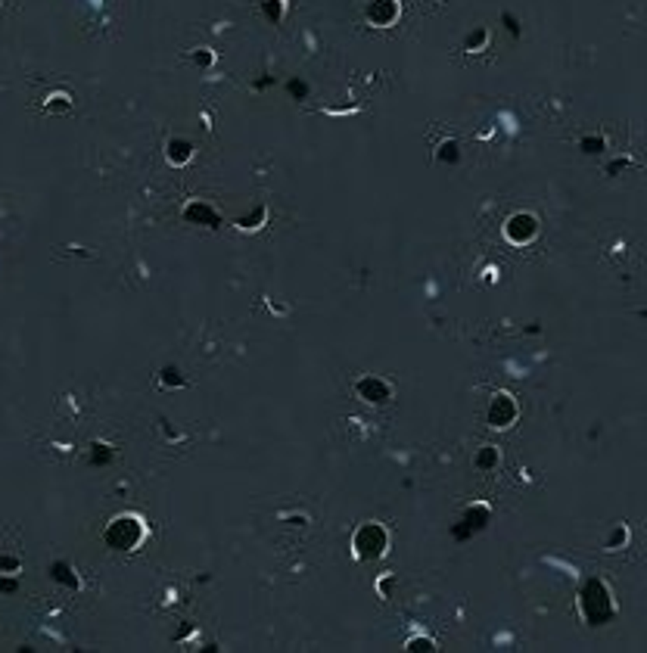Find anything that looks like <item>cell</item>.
<instances>
[{
  "instance_id": "obj_1",
  "label": "cell",
  "mask_w": 647,
  "mask_h": 653,
  "mask_svg": "<svg viewBox=\"0 0 647 653\" xmlns=\"http://www.w3.org/2000/svg\"><path fill=\"white\" fill-rule=\"evenodd\" d=\"M367 13H371L374 22H389L395 16V7H392V0H374Z\"/></svg>"
}]
</instances>
